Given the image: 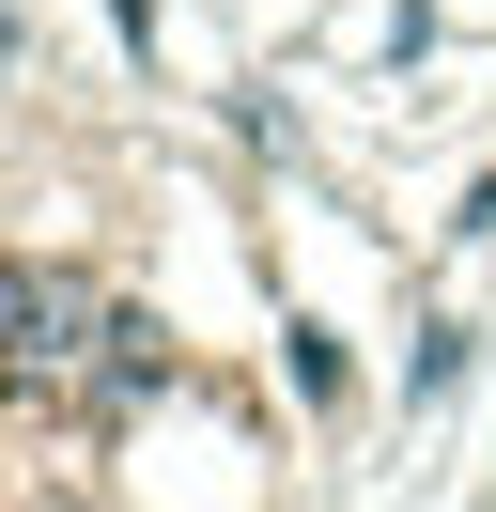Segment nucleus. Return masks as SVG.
Returning <instances> with one entry per match:
<instances>
[{
  "label": "nucleus",
  "instance_id": "nucleus-1",
  "mask_svg": "<svg viewBox=\"0 0 496 512\" xmlns=\"http://www.w3.org/2000/svg\"><path fill=\"white\" fill-rule=\"evenodd\" d=\"M93 295L78 280H31V264H0V357H78Z\"/></svg>",
  "mask_w": 496,
  "mask_h": 512
}]
</instances>
